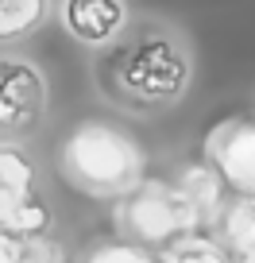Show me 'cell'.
I'll list each match as a JSON object with an SVG mask.
<instances>
[{
	"label": "cell",
	"instance_id": "cell-1",
	"mask_svg": "<svg viewBox=\"0 0 255 263\" xmlns=\"http://www.w3.org/2000/svg\"><path fill=\"white\" fill-rule=\"evenodd\" d=\"M58 166L82 194L124 197L143 182L147 155H143L140 140L128 132L105 120H82L58 147Z\"/></svg>",
	"mask_w": 255,
	"mask_h": 263
},
{
	"label": "cell",
	"instance_id": "cell-2",
	"mask_svg": "<svg viewBox=\"0 0 255 263\" xmlns=\"http://www.w3.org/2000/svg\"><path fill=\"white\" fill-rule=\"evenodd\" d=\"M108 78L124 93V105L159 108L170 105L189 85V58L166 31H143L116 54Z\"/></svg>",
	"mask_w": 255,
	"mask_h": 263
},
{
	"label": "cell",
	"instance_id": "cell-3",
	"mask_svg": "<svg viewBox=\"0 0 255 263\" xmlns=\"http://www.w3.org/2000/svg\"><path fill=\"white\" fill-rule=\"evenodd\" d=\"M201 213L182 190V182H159L143 178L132 194L116 197V232L124 240L151 248V252H166L178 240L201 232Z\"/></svg>",
	"mask_w": 255,
	"mask_h": 263
},
{
	"label": "cell",
	"instance_id": "cell-4",
	"mask_svg": "<svg viewBox=\"0 0 255 263\" xmlns=\"http://www.w3.org/2000/svg\"><path fill=\"white\" fill-rule=\"evenodd\" d=\"M47 112V82L24 58H0V143L31 136Z\"/></svg>",
	"mask_w": 255,
	"mask_h": 263
},
{
	"label": "cell",
	"instance_id": "cell-5",
	"mask_svg": "<svg viewBox=\"0 0 255 263\" xmlns=\"http://www.w3.org/2000/svg\"><path fill=\"white\" fill-rule=\"evenodd\" d=\"M205 159L232 194L255 197V120H224L209 132Z\"/></svg>",
	"mask_w": 255,
	"mask_h": 263
},
{
	"label": "cell",
	"instance_id": "cell-6",
	"mask_svg": "<svg viewBox=\"0 0 255 263\" xmlns=\"http://www.w3.org/2000/svg\"><path fill=\"white\" fill-rule=\"evenodd\" d=\"M62 24L85 47H108L128 27V8H124V0H66Z\"/></svg>",
	"mask_w": 255,
	"mask_h": 263
},
{
	"label": "cell",
	"instance_id": "cell-7",
	"mask_svg": "<svg viewBox=\"0 0 255 263\" xmlns=\"http://www.w3.org/2000/svg\"><path fill=\"white\" fill-rule=\"evenodd\" d=\"M217 236L228 259H255V197L236 194V201L221 205L217 213Z\"/></svg>",
	"mask_w": 255,
	"mask_h": 263
},
{
	"label": "cell",
	"instance_id": "cell-8",
	"mask_svg": "<svg viewBox=\"0 0 255 263\" xmlns=\"http://www.w3.org/2000/svg\"><path fill=\"white\" fill-rule=\"evenodd\" d=\"M31 159L16 147V143H0V224L8 221V213L24 201L31 190Z\"/></svg>",
	"mask_w": 255,
	"mask_h": 263
},
{
	"label": "cell",
	"instance_id": "cell-9",
	"mask_svg": "<svg viewBox=\"0 0 255 263\" xmlns=\"http://www.w3.org/2000/svg\"><path fill=\"white\" fill-rule=\"evenodd\" d=\"M50 0H0V47L24 43L47 24Z\"/></svg>",
	"mask_w": 255,
	"mask_h": 263
},
{
	"label": "cell",
	"instance_id": "cell-10",
	"mask_svg": "<svg viewBox=\"0 0 255 263\" xmlns=\"http://www.w3.org/2000/svg\"><path fill=\"white\" fill-rule=\"evenodd\" d=\"M163 259L166 263H232L228 252L221 244H213V240H205L201 232H193V236L178 240L174 248H166Z\"/></svg>",
	"mask_w": 255,
	"mask_h": 263
},
{
	"label": "cell",
	"instance_id": "cell-11",
	"mask_svg": "<svg viewBox=\"0 0 255 263\" xmlns=\"http://www.w3.org/2000/svg\"><path fill=\"white\" fill-rule=\"evenodd\" d=\"M85 263H166V259L159 252H151V248L120 236V240H108V244H97L85 255Z\"/></svg>",
	"mask_w": 255,
	"mask_h": 263
},
{
	"label": "cell",
	"instance_id": "cell-12",
	"mask_svg": "<svg viewBox=\"0 0 255 263\" xmlns=\"http://www.w3.org/2000/svg\"><path fill=\"white\" fill-rule=\"evenodd\" d=\"M47 224H50L47 201H43V197H35V194H27L24 201H19V205L8 213L4 229L16 232V236H39V232H47Z\"/></svg>",
	"mask_w": 255,
	"mask_h": 263
},
{
	"label": "cell",
	"instance_id": "cell-13",
	"mask_svg": "<svg viewBox=\"0 0 255 263\" xmlns=\"http://www.w3.org/2000/svg\"><path fill=\"white\" fill-rule=\"evenodd\" d=\"M19 263H58V252L43 232L39 236H24V244H19Z\"/></svg>",
	"mask_w": 255,
	"mask_h": 263
},
{
	"label": "cell",
	"instance_id": "cell-14",
	"mask_svg": "<svg viewBox=\"0 0 255 263\" xmlns=\"http://www.w3.org/2000/svg\"><path fill=\"white\" fill-rule=\"evenodd\" d=\"M19 244H24V236H16L0 224V263H19Z\"/></svg>",
	"mask_w": 255,
	"mask_h": 263
}]
</instances>
